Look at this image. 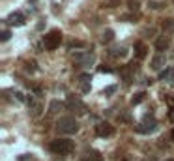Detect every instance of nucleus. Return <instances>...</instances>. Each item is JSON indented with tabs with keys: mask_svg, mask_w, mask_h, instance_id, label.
Wrapping results in <instances>:
<instances>
[{
	"mask_svg": "<svg viewBox=\"0 0 174 161\" xmlns=\"http://www.w3.org/2000/svg\"><path fill=\"white\" fill-rule=\"evenodd\" d=\"M56 127L64 135H73V133L79 131V124H77V120H75L73 116H62L56 122Z\"/></svg>",
	"mask_w": 174,
	"mask_h": 161,
	"instance_id": "nucleus-1",
	"label": "nucleus"
},
{
	"mask_svg": "<svg viewBox=\"0 0 174 161\" xmlns=\"http://www.w3.org/2000/svg\"><path fill=\"white\" fill-rule=\"evenodd\" d=\"M49 148H51V152L58 154V156H66L73 150V141H69V139H54L49 144Z\"/></svg>",
	"mask_w": 174,
	"mask_h": 161,
	"instance_id": "nucleus-2",
	"label": "nucleus"
},
{
	"mask_svg": "<svg viewBox=\"0 0 174 161\" xmlns=\"http://www.w3.org/2000/svg\"><path fill=\"white\" fill-rule=\"evenodd\" d=\"M60 41H62V34L58 30H52L47 36H43V45H45V49H49V51H54L60 45Z\"/></svg>",
	"mask_w": 174,
	"mask_h": 161,
	"instance_id": "nucleus-3",
	"label": "nucleus"
},
{
	"mask_svg": "<svg viewBox=\"0 0 174 161\" xmlns=\"http://www.w3.org/2000/svg\"><path fill=\"white\" fill-rule=\"evenodd\" d=\"M26 105H28V114H30V116H34V118H38V116L41 114V111H43V105H41V101H39L38 96L28 94V98H26Z\"/></svg>",
	"mask_w": 174,
	"mask_h": 161,
	"instance_id": "nucleus-4",
	"label": "nucleus"
},
{
	"mask_svg": "<svg viewBox=\"0 0 174 161\" xmlns=\"http://www.w3.org/2000/svg\"><path fill=\"white\" fill-rule=\"evenodd\" d=\"M156 129H157V122L154 120V118H150V116H146V118H144V122H142V124L135 126V131H137V133H142V135L154 133Z\"/></svg>",
	"mask_w": 174,
	"mask_h": 161,
	"instance_id": "nucleus-5",
	"label": "nucleus"
},
{
	"mask_svg": "<svg viewBox=\"0 0 174 161\" xmlns=\"http://www.w3.org/2000/svg\"><path fill=\"white\" fill-rule=\"evenodd\" d=\"M66 107L69 111H73V112H77V114H86V105L79 99V98H75V96H68V101H66Z\"/></svg>",
	"mask_w": 174,
	"mask_h": 161,
	"instance_id": "nucleus-6",
	"label": "nucleus"
},
{
	"mask_svg": "<svg viewBox=\"0 0 174 161\" xmlns=\"http://www.w3.org/2000/svg\"><path fill=\"white\" fill-rule=\"evenodd\" d=\"M73 58L77 60L81 66H84V68L94 66V62H95V55H94V52H90V51H86V52H75Z\"/></svg>",
	"mask_w": 174,
	"mask_h": 161,
	"instance_id": "nucleus-7",
	"label": "nucleus"
},
{
	"mask_svg": "<svg viewBox=\"0 0 174 161\" xmlns=\"http://www.w3.org/2000/svg\"><path fill=\"white\" fill-rule=\"evenodd\" d=\"M95 135L101 137V139H107V137H112L114 135V127L109 124V122H99L95 126Z\"/></svg>",
	"mask_w": 174,
	"mask_h": 161,
	"instance_id": "nucleus-8",
	"label": "nucleus"
},
{
	"mask_svg": "<svg viewBox=\"0 0 174 161\" xmlns=\"http://www.w3.org/2000/svg\"><path fill=\"white\" fill-rule=\"evenodd\" d=\"M165 62H167V58H165V55L163 52H157V55L152 58V62H150V68L154 69V71H161L163 68H165Z\"/></svg>",
	"mask_w": 174,
	"mask_h": 161,
	"instance_id": "nucleus-9",
	"label": "nucleus"
},
{
	"mask_svg": "<svg viewBox=\"0 0 174 161\" xmlns=\"http://www.w3.org/2000/svg\"><path fill=\"white\" fill-rule=\"evenodd\" d=\"M6 23H8L9 26H23V25H25V15L21 13V12H13L12 15L6 19Z\"/></svg>",
	"mask_w": 174,
	"mask_h": 161,
	"instance_id": "nucleus-10",
	"label": "nucleus"
},
{
	"mask_svg": "<svg viewBox=\"0 0 174 161\" xmlns=\"http://www.w3.org/2000/svg\"><path fill=\"white\" fill-rule=\"evenodd\" d=\"M169 45H170V39H169L167 36H159V38L156 39V49H157L159 52H161V51H167Z\"/></svg>",
	"mask_w": 174,
	"mask_h": 161,
	"instance_id": "nucleus-11",
	"label": "nucleus"
},
{
	"mask_svg": "<svg viewBox=\"0 0 174 161\" xmlns=\"http://www.w3.org/2000/svg\"><path fill=\"white\" fill-rule=\"evenodd\" d=\"M146 45L142 43V41H135V56L139 58V60H142V58H146Z\"/></svg>",
	"mask_w": 174,
	"mask_h": 161,
	"instance_id": "nucleus-12",
	"label": "nucleus"
},
{
	"mask_svg": "<svg viewBox=\"0 0 174 161\" xmlns=\"http://www.w3.org/2000/svg\"><path fill=\"white\" fill-rule=\"evenodd\" d=\"M159 81H167V82H174V68H167L159 73Z\"/></svg>",
	"mask_w": 174,
	"mask_h": 161,
	"instance_id": "nucleus-13",
	"label": "nucleus"
},
{
	"mask_svg": "<svg viewBox=\"0 0 174 161\" xmlns=\"http://www.w3.org/2000/svg\"><path fill=\"white\" fill-rule=\"evenodd\" d=\"M109 55H111V56H114V58H124L125 55H127V49L125 47H112L111 51H109Z\"/></svg>",
	"mask_w": 174,
	"mask_h": 161,
	"instance_id": "nucleus-14",
	"label": "nucleus"
},
{
	"mask_svg": "<svg viewBox=\"0 0 174 161\" xmlns=\"http://www.w3.org/2000/svg\"><path fill=\"white\" fill-rule=\"evenodd\" d=\"M62 107H64V105H62L58 99H54V101H51V105H49V112H51V114H56V112H60Z\"/></svg>",
	"mask_w": 174,
	"mask_h": 161,
	"instance_id": "nucleus-15",
	"label": "nucleus"
},
{
	"mask_svg": "<svg viewBox=\"0 0 174 161\" xmlns=\"http://www.w3.org/2000/svg\"><path fill=\"white\" fill-rule=\"evenodd\" d=\"M112 39H114V32L111 28H107L103 32V36H101V41H103V43H109V41H112Z\"/></svg>",
	"mask_w": 174,
	"mask_h": 161,
	"instance_id": "nucleus-16",
	"label": "nucleus"
},
{
	"mask_svg": "<svg viewBox=\"0 0 174 161\" xmlns=\"http://www.w3.org/2000/svg\"><path fill=\"white\" fill-rule=\"evenodd\" d=\"M144 92H137L135 96H133V98H131V105H139V103H142L144 101Z\"/></svg>",
	"mask_w": 174,
	"mask_h": 161,
	"instance_id": "nucleus-17",
	"label": "nucleus"
},
{
	"mask_svg": "<svg viewBox=\"0 0 174 161\" xmlns=\"http://www.w3.org/2000/svg\"><path fill=\"white\" fill-rule=\"evenodd\" d=\"M163 30H174V19H165L163 21Z\"/></svg>",
	"mask_w": 174,
	"mask_h": 161,
	"instance_id": "nucleus-18",
	"label": "nucleus"
},
{
	"mask_svg": "<svg viewBox=\"0 0 174 161\" xmlns=\"http://www.w3.org/2000/svg\"><path fill=\"white\" fill-rule=\"evenodd\" d=\"M79 86H81V92H82V94H88L90 88H92L90 82H86V81H79Z\"/></svg>",
	"mask_w": 174,
	"mask_h": 161,
	"instance_id": "nucleus-19",
	"label": "nucleus"
},
{
	"mask_svg": "<svg viewBox=\"0 0 174 161\" xmlns=\"http://www.w3.org/2000/svg\"><path fill=\"white\" fill-rule=\"evenodd\" d=\"M9 38H12V32H9V30H2V34H0V41H8Z\"/></svg>",
	"mask_w": 174,
	"mask_h": 161,
	"instance_id": "nucleus-20",
	"label": "nucleus"
},
{
	"mask_svg": "<svg viewBox=\"0 0 174 161\" xmlns=\"http://www.w3.org/2000/svg\"><path fill=\"white\" fill-rule=\"evenodd\" d=\"M118 120H120V122H125V124H129V122H131V116H129V114H118Z\"/></svg>",
	"mask_w": 174,
	"mask_h": 161,
	"instance_id": "nucleus-21",
	"label": "nucleus"
},
{
	"mask_svg": "<svg viewBox=\"0 0 174 161\" xmlns=\"http://www.w3.org/2000/svg\"><path fill=\"white\" fill-rule=\"evenodd\" d=\"M79 81H86V82H90V81H92V75H90V73H81V75H79Z\"/></svg>",
	"mask_w": 174,
	"mask_h": 161,
	"instance_id": "nucleus-22",
	"label": "nucleus"
},
{
	"mask_svg": "<svg viewBox=\"0 0 174 161\" xmlns=\"http://www.w3.org/2000/svg\"><path fill=\"white\" fill-rule=\"evenodd\" d=\"M114 92H116V86H114V84H112V86H107V88L103 90L105 96H111V94H114Z\"/></svg>",
	"mask_w": 174,
	"mask_h": 161,
	"instance_id": "nucleus-23",
	"label": "nucleus"
},
{
	"mask_svg": "<svg viewBox=\"0 0 174 161\" xmlns=\"http://www.w3.org/2000/svg\"><path fill=\"white\" fill-rule=\"evenodd\" d=\"M26 71H32V73H34V71H38V68H36V62H28V64H26Z\"/></svg>",
	"mask_w": 174,
	"mask_h": 161,
	"instance_id": "nucleus-24",
	"label": "nucleus"
},
{
	"mask_svg": "<svg viewBox=\"0 0 174 161\" xmlns=\"http://www.w3.org/2000/svg\"><path fill=\"white\" fill-rule=\"evenodd\" d=\"M148 6H150L152 9H161V8H165L161 2H148Z\"/></svg>",
	"mask_w": 174,
	"mask_h": 161,
	"instance_id": "nucleus-25",
	"label": "nucleus"
},
{
	"mask_svg": "<svg viewBox=\"0 0 174 161\" xmlns=\"http://www.w3.org/2000/svg\"><path fill=\"white\" fill-rule=\"evenodd\" d=\"M73 47H84V43H82V41H71L69 49H73Z\"/></svg>",
	"mask_w": 174,
	"mask_h": 161,
	"instance_id": "nucleus-26",
	"label": "nucleus"
},
{
	"mask_svg": "<svg viewBox=\"0 0 174 161\" xmlns=\"http://www.w3.org/2000/svg\"><path fill=\"white\" fill-rule=\"evenodd\" d=\"M129 8L137 12V9H139V2H137V0H131V2H129Z\"/></svg>",
	"mask_w": 174,
	"mask_h": 161,
	"instance_id": "nucleus-27",
	"label": "nucleus"
},
{
	"mask_svg": "<svg viewBox=\"0 0 174 161\" xmlns=\"http://www.w3.org/2000/svg\"><path fill=\"white\" fill-rule=\"evenodd\" d=\"M15 98H17L19 101H26V98L23 96V92H15Z\"/></svg>",
	"mask_w": 174,
	"mask_h": 161,
	"instance_id": "nucleus-28",
	"label": "nucleus"
},
{
	"mask_svg": "<svg viewBox=\"0 0 174 161\" xmlns=\"http://www.w3.org/2000/svg\"><path fill=\"white\" fill-rule=\"evenodd\" d=\"M99 71H101V73H111L112 69H111V68H103V66H101V68H99Z\"/></svg>",
	"mask_w": 174,
	"mask_h": 161,
	"instance_id": "nucleus-29",
	"label": "nucleus"
},
{
	"mask_svg": "<svg viewBox=\"0 0 174 161\" xmlns=\"http://www.w3.org/2000/svg\"><path fill=\"white\" fill-rule=\"evenodd\" d=\"M169 118H170V120H172V122H174V109H172V111H170V112H169Z\"/></svg>",
	"mask_w": 174,
	"mask_h": 161,
	"instance_id": "nucleus-30",
	"label": "nucleus"
},
{
	"mask_svg": "<svg viewBox=\"0 0 174 161\" xmlns=\"http://www.w3.org/2000/svg\"><path fill=\"white\" fill-rule=\"evenodd\" d=\"M170 139H172V141H174V129L170 131Z\"/></svg>",
	"mask_w": 174,
	"mask_h": 161,
	"instance_id": "nucleus-31",
	"label": "nucleus"
},
{
	"mask_svg": "<svg viewBox=\"0 0 174 161\" xmlns=\"http://www.w3.org/2000/svg\"><path fill=\"white\" fill-rule=\"evenodd\" d=\"M34 2H36V0H30V4H34Z\"/></svg>",
	"mask_w": 174,
	"mask_h": 161,
	"instance_id": "nucleus-32",
	"label": "nucleus"
},
{
	"mask_svg": "<svg viewBox=\"0 0 174 161\" xmlns=\"http://www.w3.org/2000/svg\"><path fill=\"white\" fill-rule=\"evenodd\" d=\"M167 161H174V159H167Z\"/></svg>",
	"mask_w": 174,
	"mask_h": 161,
	"instance_id": "nucleus-33",
	"label": "nucleus"
}]
</instances>
